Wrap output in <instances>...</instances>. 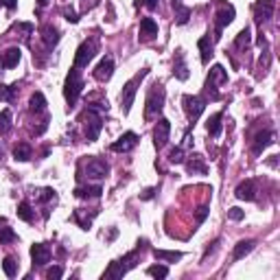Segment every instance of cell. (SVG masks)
Segmentation results:
<instances>
[{
  "label": "cell",
  "instance_id": "obj_1",
  "mask_svg": "<svg viewBox=\"0 0 280 280\" xmlns=\"http://www.w3.org/2000/svg\"><path fill=\"white\" fill-rule=\"evenodd\" d=\"M103 112H99L95 108H88L81 114V121L85 125V138H88V143H95V140L99 138V134H101L103 129Z\"/></svg>",
  "mask_w": 280,
  "mask_h": 280
},
{
  "label": "cell",
  "instance_id": "obj_2",
  "mask_svg": "<svg viewBox=\"0 0 280 280\" xmlns=\"http://www.w3.org/2000/svg\"><path fill=\"white\" fill-rule=\"evenodd\" d=\"M81 90H83L81 72H79V68H75V66H72L70 72H68V77H66V83H64V97H66V101H68L70 108L77 103V99H79V95H81Z\"/></svg>",
  "mask_w": 280,
  "mask_h": 280
},
{
  "label": "cell",
  "instance_id": "obj_3",
  "mask_svg": "<svg viewBox=\"0 0 280 280\" xmlns=\"http://www.w3.org/2000/svg\"><path fill=\"white\" fill-rule=\"evenodd\" d=\"M164 99H166V92L160 83H156L151 88V92L147 95V108H145V118L147 121H151V118H156L160 112L164 108Z\"/></svg>",
  "mask_w": 280,
  "mask_h": 280
},
{
  "label": "cell",
  "instance_id": "obj_4",
  "mask_svg": "<svg viewBox=\"0 0 280 280\" xmlns=\"http://www.w3.org/2000/svg\"><path fill=\"white\" fill-rule=\"evenodd\" d=\"M138 256H140V248L134 250V252H129L127 256H123V258H118V261H114L108 267V271H105V278H123L131 267H136V261H138Z\"/></svg>",
  "mask_w": 280,
  "mask_h": 280
},
{
  "label": "cell",
  "instance_id": "obj_5",
  "mask_svg": "<svg viewBox=\"0 0 280 280\" xmlns=\"http://www.w3.org/2000/svg\"><path fill=\"white\" fill-rule=\"evenodd\" d=\"M147 72H149V70H140L134 79H129V81L123 85V92H121V108H123L125 114H129L131 105H134V99H136V92H138V85H140V81H143V79L147 77Z\"/></svg>",
  "mask_w": 280,
  "mask_h": 280
},
{
  "label": "cell",
  "instance_id": "obj_6",
  "mask_svg": "<svg viewBox=\"0 0 280 280\" xmlns=\"http://www.w3.org/2000/svg\"><path fill=\"white\" fill-rule=\"evenodd\" d=\"M228 81V72L223 70V66H212V70H210V75L208 79H206V95H208L212 101H217L219 99V88H217V83H225Z\"/></svg>",
  "mask_w": 280,
  "mask_h": 280
},
{
  "label": "cell",
  "instance_id": "obj_7",
  "mask_svg": "<svg viewBox=\"0 0 280 280\" xmlns=\"http://www.w3.org/2000/svg\"><path fill=\"white\" fill-rule=\"evenodd\" d=\"M97 51H99L97 39H85V42L79 46L77 53H75V68H85V66L95 59Z\"/></svg>",
  "mask_w": 280,
  "mask_h": 280
},
{
  "label": "cell",
  "instance_id": "obj_8",
  "mask_svg": "<svg viewBox=\"0 0 280 280\" xmlns=\"http://www.w3.org/2000/svg\"><path fill=\"white\" fill-rule=\"evenodd\" d=\"M182 105H184V112L189 116V121L195 125V121L202 116V112L206 110V101L202 97H195V95H184L182 97Z\"/></svg>",
  "mask_w": 280,
  "mask_h": 280
},
{
  "label": "cell",
  "instance_id": "obj_9",
  "mask_svg": "<svg viewBox=\"0 0 280 280\" xmlns=\"http://www.w3.org/2000/svg\"><path fill=\"white\" fill-rule=\"evenodd\" d=\"M232 20H235V7L228 5V3H219V11L215 16V39L221 37L223 29L232 22Z\"/></svg>",
  "mask_w": 280,
  "mask_h": 280
},
{
  "label": "cell",
  "instance_id": "obj_10",
  "mask_svg": "<svg viewBox=\"0 0 280 280\" xmlns=\"http://www.w3.org/2000/svg\"><path fill=\"white\" fill-rule=\"evenodd\" d=\"M51 256H53V252H51L49 243L31 245V258H33V265H35V267H44V265L51 261Z\"/></svg>",
  "mask_w": 280,
  "mask_h": 280
},
{
  "label": "cell",
  "instance_id": "obj_11",
  "mask_svg": "<svg viewBox=\"0 0 280 280\" xmlns=\"http://www.w3.org/2000/svg\"><path fill=\"white\" fill-rule=\"evenodd\" d=\"M110 173V166L108 162H103L101 158H90L88 162H85V175L88 177H95V179H101Z\"/></svg>",
  "mask_w": 280,
  "mask_h": 280
},
{
  "label": "cell",
  "instance_id": "obj_12",
  "mask_svg": "<svg viewBox=\"0 0 280 280\" xmlns=\"http://www.w3.org/2000/svg\"><path fill=\"white\" fill-rule=\"evenodd\" d=\"M169 134H171V123L166 118H160L156 129H153V145H156V149H162L169 143Z\"/></svg>",
  "mask_w": 280,
  "mask_h": 280
},
{
  "label": "cell",
  "instance_id": "obj_13",
  "mask_svg": "<svg viewBox=\"0 0 280 280\" xmlns=\"http://www.w3.org/2000/svg\"><path fill=\"white\" fill-rule=\"evenodd\" d=\"M274 5H276V0H258L254 5V18L258 24L267 22V20L274 16Z\"/></svg>",
  "mask_w": 280,
  "mask_h": 280
},
{
  "label": "cell",
  "instance_id": "obj_14",
  "mask_svg": "<svg viewBox=\"0 0 280 280\" xmlns=\"http://www.w3.org/2000/svg\"><path fill=\"white\" fill-rule=\"evenodd\" d=\"M274 143H276L274 131H261V134H256L254 143H252V153H254V156H261V153Z\"/></svg>",
  "mask_w": 280,
  "mask_h": 280
},
{
  "label": "cell",
  "instance_id": "obj_15",
  "mask_svg": "<svg viewBox=\"0 0 280 280\" xmlns=\"http://www.w3.org/2000/svg\"><path fill=\"white\" fill-rule=\"evenodd\" d=\"M138 35H140L143 42H151V39H156L158 37V22L153 18H143V20H140Z\"/></svg>",
  "mask_w": 280,
  "mask_h": 280
},
{
  "label": "cell",
  "instance_id": "obj_16",
  "mask_svg": "<svg viewBox=\"0 0 280 280\" xmlns=\"http://www.w3.org/2000/svg\"><path fill=\"white\" fill-rule=\"evenodd\" d=\"M136 145H138V134H134V131H127V134H123L114 145H112V151H116V153H127V151L134 149Z\"/></svg>",
  "mask_w": 280,
  "mask_h": 280
},
{
  "label": "cell",
  "instance_id": "obj_17",
  "mask_svg": "<svg viewBox=\"0 0 280 280\" xmlns=\"http://www.w3.org/2000/svg\"><path fill=\"white\" fill-rule=\"evenodd\" d=\"M112 72H114V59L108 55V57H103L101 62H99V66L95 68V79L97 81H110Z\"/></svg>",
  "mask_w": 280,
  "mask_h": 280
},
{
  "label": "cell",
  "instance_id": "obj_18",
  "mask_svg": "<svg viewBox=\"0 0 280 280\" xmlns=\"http://www.w3.org/2000/svg\"><path fill=\"white\" fill-rule=\"evenodd\" d=\"M235 195L239 199H245V202H254L256 199V179H245V182H241L237 186Z\"/></svg>",
  "mask_w": 280,
  "mask_h": 280
},
{
  "label": "cell",
  "instance_id": "obj_19",
  "mask_svg": "<svg viewBox=\"0 0 280 280\" xmlns=\"http://www.w3.org/2000/svg\"><path fill=\"white\" fill-rule=\"evenodd\" d=\"M173 75H175L179 81H186V79H189V75H191L182 51H177V53H175V59H173Z\"/></svg>",
  "mask_w": 280,
  "mask_h": 280
},
{
  "label": "cell",
  "instance_id": "obj_20",
  "mask_svg": "<svg viewBox=\"0 0 280 280\" xmlns=\"http://www.w3.org/2000/svg\"><path fill=\"white\" fill-rule=\"evenodd\" d=\"M39 33H42V42L46 49H53V46L59 42V31L53 24H44L42 29H39Z\"/></svg>",
  "mask_w": 280,
  "mask_h": 280
},
{
  "label": "cell",
  "instance_id": "obj_21",
  "mask_svg": "<svg viewBox=\"0 0 280 280\" xmlns=\"http://www.w3.org/2000/svg\"><path fill=\"white\" fill-rule=\"evenodd\" d=\"M18 62H20L18 46H9V49L3 53V57H0V66H3V68H13V66H18Z\"/></svg>",
  "mask_w": 280,
  "mask_h": 280
},
{
  "label": "cell",
  "instance_id": "obj_22",
  "mask_svg": "<svg viewBox=\"0 0 280 280\" xmlns=\"http://www.w3.org/2000/svg\"><path fill=\"white\" fill-rule=\"evenodd\" d=\"M101 193H103L101 186H79V189L75 191V195L79 199H99Z\"/></svg>",
  "mask_w": 280,
  "mask_h": 280
},
{
  "label": "cell",
  "instance_id": "obj_23",
  "mask_svg": "<svg viewBox=\"0 0 280 280\" xmlns=\"http://www.w3.org/2000/svg\"><path fill=\"white\" fill-rule=\"evenodd\" d=\"M29 110L33 112V114H44V112H46V99H44L42 92H33V95H31Z\"/></svg>",
  "mask_w": 280,
  "mask_h": 280
},
{
  "label": "cell",
  "instance_id": "obj_24",
  "mask_svg": "<svg viewBox=\"0 0 280 280\" xmlns=\"http://www.w3.org/2000/svg\"><path fill=\"white\" fill-rule=\"evenodd\" d=\"M186 169H189V173H193V175H195V173H199V175H204L206 171H208V166H206V162H204V158L202 156H191V160L189 162H186Z\"/></svg>",
  "mask_w": 280,
  "mask_h": 280
},
{
  "label": "cell",
  "instance_id": "obj_25",
  "mask_svg": "<svg viewBox=\"0 0 280 280\" xmlns=\"http://www.w3.org/2000/svg\"><path fill=\"white\" fill-rule=\"evenodd\" d=\"M221 118H223V114H221V112H217V114H212L208 118V123H206V129H208V134L212 138L221 136Z\"/></svg>",
  "mask_w": 280,
  "mask_h": 280
},
{
  "label": "cell",
  "instance_id": "obj_26",
  "mask_svg": "<svg viewBox=\"0 0 280 280\" xmlns=\"http://www.w3.org/2000/svg\"><path fill=\"white\" fill-rule=\"evenodd\" d=\"M33 156V149L29 143H18L16 147H13V158L20 160V162H26V160H31Z\"/></svg>",
  "mask_w": 280,
  "mask_h": 280
},
{
  "label": "cell",
  "instance_id": "obj_27",
  "mask_svg": "<svg viewBox=\"0 0 280 280\" xmlns=\"http://www.w3.org/2000/svg\"><path fill=\"white\" fill-rule=\"evenodd\" d=\"M197 46H199V53H202V64H208L210 57H212V42H210V37L208 35L199 37Z\"/></svg>",
  "mask_w": 280,
  "mask_h": 280
},
{
  "label": "cell",
  "instance_id": "obj_28",
  "mask_svg": "<svg viewBox=\"0 0 280 280\" xmlns=\"http://www.w3.org/2000/svg\"><path fill=\"white\" fill-rule=\"evenodd\" d=\"M256 241H252V239H248V241H239L237 248H235V261H241L243 256H248L252 250H254Z\"/></svg>",
  "mask_w": 280,
  "mask_h": 280
},
{
  "label": "cell",
  "instance_id": "obj_29",
  "mask_svg": "<svg viewBox=\"0 0 280 280\" xmlns=\"http://www.w3.org/2000/svg\"><path fill=\"white\" fill-rule=\"evenodd\" d=\"M250 42H252V33H250V26H245V29L239 33L237 39H235V49L243 51V49H248V46H250Z\"/></svg>",
  "mask_w": 280,
  "mask_h": 280
},
{
  "label": "cell",
  "instance_id": "obj_30",
  "mask_svg": "<svg viewBox=\"0 0 280 280\" xmlns=\"http://www.w3.org/2000/svg\"><path fill=\"white\" fill-rule=\"evenodd\" d=\"M153 256L158 261H169V263H175L182 258V252H164V250H153Z\"/></svg>",
  "mask_w": 280,
  "mask_h": 280
},
{
  "label": "cell",
  "instance_id": "obj_31",
  "mask_svg": "<svg viewBox=\"0 0 280 280\" xmlns=\"http://www.w3.org/2000/svg\"><path fill=\"white\" fill-rule=\"evenodd\" d=\"M175 9V22L177 24H186L191 20V16H193V11L189 9V7H184V5H177V7H173Z\"/></svg>",
  "mask_w": 280,
  "mask_h": 280
},
{
  "label": "cell",
  "instance_id": "obj_32",
  "mask_svg": "<svg viewBox=\"0 0 280 280\" xmlns=\"http://www.w3.org/2000/svg\"><path fill=\"white\" fill-rule=\"evenodd\" d=\"M18 217L22 219V221H26V223H31L33 219H35V215H33V208H31L29 202H22V204L18 206Z\"/></svg>",
  "mask_w": 280,
  "mask_h": 280
},
{
  "label": "cell",
  "instance_id": "obj_33",
  "mask_svg": "<svg viewBox=\"0 0 280 280\" xmlns=\"http://www.w3.org/2000/svg\"><path fill=\"white\" fill-rule=\"evenodd\" d=\"M11 131V112L3 110L0 112V136H7Z\"/></svg>",
  "mask_w": 280,
  "mask_h": 280
},
{
  "label": "cell",
  "instance_id": "obj_34",
  "mask_svg": "<svg viewBox=\"0 0 280 280\" xmlns=\"http://www.w3.org/2000/svg\"><path fill=\"white\" fill-rule=\"evenodd\" d=\"M3 269H5V274L9 276V278H13L18 274V261L13 256H7L5 261H3Z\"/></svg>",
  "mask_w": 280,
  "mask_h": 280
},
{
  "label": "cell",
  "instance_id": "obj_35",
  "mask_svg": "<svg viewBox=\"0 0 280 280\" xmlns=\"http://www.w3.org/2000/svg\"><path fill=\"white\" fill-rule=\"evenodd\" d=\"M13 241H18V235L13 232L11 228H0V245H5V243H13Z\"/></svg>",
  "mask_w": 280,
  "mask_h": 280
},
{
  "label": "cell",
  "instance_id": "obj_36",
  "mask_svg": "<svg viewBox=\"0 0 280 280\" xmlns=\"http://www.w3.org/2000/svg\"><path fill=\"white\" fill-rule=\"evenodd\" d=\"M147 274L153 278H166L169 276V267H166V265H153V267L147 269Z\"/></svg>",
  "mask_w": 280,
  "mask_h": 280
},
{
  "label": "cell",
  "instance_id": "obj_37",
  "mask_svg": "<svg viewBox=\"0 0 280 280\" xmlns=\"http://www.w3.org/2000/svg\"><path fill=\"white\" fill-rule=\"evenodd\" d=\"M16 88H18V85L9 88V85L0 83V101H13V97H16Z\"/></svg>",
  "mask_w": 280,
  "mask_h": 280
},
{
  "label": "cell",
  "instance_id": "obj_38",
  "mask_svg": "<svg viewBox=\"0 0 280 280\" xmlns=\"http://www.w3.org/2000/svg\"><path fill=\"white\" fill-rule=\"evenodd\" d=\"M169 162L171 164H182L184 162V149H182V147H175V149H171Z\"/></svg>",
  "mask_w": 280,
  "mask_h": 280
},
{
  "label": "cell",
  "instance_id": "obj_39",
  "mask_svg": "<svg viewBox=\"0 0 280 280\" xmlns=\"http://www.w3.org/2000/svg\"><path fill=\"white\" fill-rule=\"evenodd\" d=\"M62 276H64V267H62V265H55V267L46 269V278H49V280H59Z\"/></svg>",
  "mask_w": 280,
  "mask_h": 280
},
{
  "label": "cell",
  "instance_id": "obj_40",
  "mask_svg": "<svg viewBox=\"0 0 280 280\" xmlns=\"http://www.w3.org/2000/svg\"><path fill=\"white\" fill-rule=\"evenodd\" d=\"M158 3L160 0H136V7H147L149 11H153V9H158Z\"/></svg>",
  "mask_w": 280,
  "mask_h": 280
},
{
  "label": "cell",
  "instance_id": "obj_41",
  "mask_svg": "<svg viewBox=\"0 0 280 280\" xmlns=\"http://www.w3.org/2000/svg\"><path fill=\"white\" fill-rule=\"evenodd\" d=\"M228 217L232 219V221H241V219L245 217V212H243L241 208H230V210H228Z\"/></svg>",
  "mask_w": 280,
  "mask_h": 280
},
{
  "label": "cell",
  "instance_id": "obj_42",
  "mask_svg": "<svg viewBox=\"0 0 280 280\" xmlns=\"http://www.w3.org/2000/svg\"><path fill=\"white\" fill-rule=\"evenodd\" d=\"M64 16H66V20H68V22H72V24H77V22H79V16L70 9V7H66V9H64Z\"/></svg>",
  "mask_w": 280,
  "mask_h": 280
},
{
  "label": "cell",
  "instance_id": "obj_43",
  "mask_svg": "<svg viewBox=\"0 0 280 280\" xmlns=\"http://www.w3.org/2000/svg\"><path fill=\"white\" fill-rule=\"evenodd\" d=\"M206 215H208V208H206V206H202V208L197 210V223H202L204 219H206Z\"/></svg>",
  "mask_w": 280,
  "mask_h": 280
},
{
  "label": "cell",
  "instance_id": "obj_44",
  "mask_svg": "<svg viewBox=\"0 0 280 280\" xmlns=\"http://www.w3.org/2000/svg\"><path fill=\"white\" fill-rule=\"evenodd\" d=\"M0 5H5L7 7V9H16V7H18V0H0Z\"/></svg>",
  "mask_w": 280,
  "mask_h": 280
},
{
  "label": "cell",
  "instance_id": "obj_45",
  "mask_svg": "<svg viewBox=\"0 0 280 280\" xmlns=\"http://www.w3.org/2000/svg\"><path fill=\"white\" fill-rule=\"evenodd\" d=\"M153 197V189H149V191H145V195H143V199H151Z\"/></svg>",
  "mask_w": 280,
  "mask_h": 280
},
{
  "label": "cell",
  "instance_id": "obj_46",
  "mask_svg": "<svg viewBox=\"0 0 280 280\" xmlns=\"http://www.w3.org/2000/svg\"><path fill=\"white\" fill-rule=\"evenodd\" d=\"M49 3H51V0H37V7H46Z\"/></svg>",
  "mask_w": 280,
  "mask_h": 280
},
{
  "label": "cell",
  "instance_id": "obj_47",
  "mask_svg": "<svg viewBox=\"0 0 280 280\" xmlns=\"http://www.w3.org/2000/svg\"><path fill=\"white\" fill-rule=\"evenodd\" d=\"M0 160H3V147H0Z\"/></svg>",
  "mask_w": 280,
  "mask_h": 280
},
{
  "label": "cell",
  "instance_id": "obj_48",
  "mask_svg": "<svg viewBox=\"0 0 280 280\" xmlns=\"http://www.w3.org/2000/svg\"><path fill=\"white\" fill-rule=\"evenodd\" d=\"M3 221H5V219H0V223H3Z\"/></svg>",
  "mask_w": 280,
  "mask_h": 280
}]
</instances>
